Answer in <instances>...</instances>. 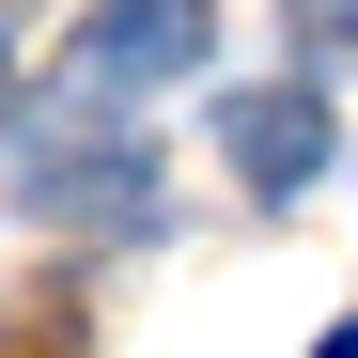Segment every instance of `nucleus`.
<instances>
[{
	"instance_id": "obj_4",
	"label": "nucleus",
	"mask_w": 358,
	"mask_h": 358,
	"mask_svg": "<svg viewBox=\"0 0 358 358\" xmlns=\"http://www.w3.org/2000/svg\"><path fill=\"white\" fill-rule=\"evenodd\" d=\"M312 358H358V327H327V343H312Z\"/></svg>"
},
{
	"instance_id": "obj_1",
	"label": "nucleus",
	"mask_w": 358,
	"mask_h": 358,
	"mask_svg": "<svg viewBox=\"0 0 358 358\" xmlns=\"http://www.w3.org/2000/svg\"><path fill=\"white\" fill-rule=\"evenodd\" d=\"M218 47V0H94L63 31V109H109V94H156V78H203Z\"/></svg>"
},
{
	"instance_id": "obj_2",
	"label": "nucleus",
	"mask_w": 358,
	"mask_h": 358,
	"mask_svg": "<svg viewBox=\"0 0 358 358\" xmlns=\"http://www.w3.org/2000/svg\"><path fill=\"white\" fill-rule=\"evenodd\" d=\"M31 218H109V234H141L156 218V156H125V141H31Z\"/></svg>"
},
{
	"instance_id": "obj_3",
	"label": "nucleus",
	"mask_w": 358,
	"mask_h": 358,
	"mask_svg": "<svg viewBox=\"0 0 358 358\" xmlns=\"http://www.w3.org/2000/svg\"><path fill=\"white\" fill-rule=\"evenodd\" d=\"M218 141H234V171H250L265 203H296V187L327 171V109L280 78V94H234V109H218Z\"/></svg>"
}]
</instances>
